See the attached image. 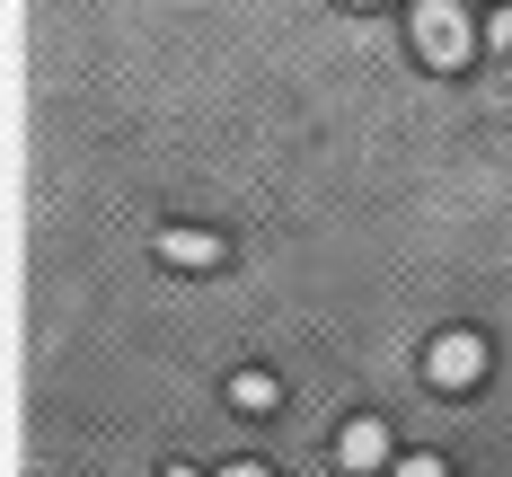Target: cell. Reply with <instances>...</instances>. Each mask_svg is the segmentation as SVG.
<instances>
[{"label":"cell","mask_w":512,"mask_h":477,"mask_svg":"<svg viewBox=\"0 0 512 477\" xmlns=\"http://www.w3.org/2000/svg\"><path fill=\"white\" fill-rule=\"evenodd\" d=\"M221 257H230V239L204 230V221H168V230H159V265H168V274H212Z\"/></svg>","instance_id":"cell-4"},{"label":"cell","mask_w":512,"mask_h":477,"mask_svg":"<svg viewBox=\"0 0 512 477\" xmlns=\"http://www.w3.org/2000/svg\"><path fill=\"white\" fill-rule=\"evenodd\" d=\"M424 380H433L442 398L486 389V336H477V327H442V336L424 345Z\"/></svg>","instance_id":"cell-2"},{"label":"cell","mask_w":512,"mask_h":477,"mask_svg":"<svg viewBox=\"0 0 512 477\" xmlns=\"http://www.w3.org/2000/svg\"><path fill=\"white\" fill-rule=\"evenodd\" d=\"M389 477H451V460H442V451H407Z\"/></svg>","instance_id":"cell-6"},{"label":"cell","mask_w":512,"mask_h":477,"mask_svg":"<svg viewBox=\"0 0 512 477\" xmlns=\"http://www.w3.org/2000/svg\"><path fill=\"white\" fill-rule=\"evenodd\" d=\"M407 36H415V53H424L433 71H468L477 45H486V27H477L468 0H415V9H407Z\"/></svg>","instance_id":"cell-1"},{"label":"cell","mask_w":512,"mask_h":477,"mask_svg":"<svg viewBox=\"0 0 512 477\" xmlns=\"http://www.w3.org/2000/svg\"><path fill=\"white\" fill-rule=\"evenodd\" d=\"M221 477H274V469H265V460H230Z\"/></svg>","instance_id":"cell-8"},{"label":"cell","mask_w":512,"mask_h":477,"mask_svg":"<svg viewBox=\"0 0 512 477\" xmlns=\"http://www.w3.org/2000/svg\"><path fill=\"white\" fill-rule=\"evenodd\" d=\"M486 45H504V53H512V9H495V18H486Z\"/></svg>","instance_id":"cell-7"},{"label":"cell","mask_w":512,"mask_h":477,"mask_svg":"<svg viewBox=\"0 0 512 477\" xmlns=\"http://www.w3.org/2000/svg\"><path fill=\"white\" fill-rule=\"evenodd\" d=\"M345 9H389V0H345Z\"/></svg>","instance_id":"cell-10"},{"label":"cell","mask_w":512,"mask_h":477,"mask_svg":"<svg viewBox=\"0 0 512 477\" xmlns=\"http://www.w3.org/2000/svg\"><path fill=\"white\" fill-rule=\"evenodd\" d=\"M159 477H204V469H186V460H168V469H159Z\"/></svg>","instance_id":"cell-9"},{"label":"cell","mask_w":512,"mask_h":477,"mask_svg":"<svg viewBox=\"0 0 512 477\" xmlns=\"http://www.w3.org/2000/svg\"><path fill=\"white\" fill-rule=\"evenodd\" d=\"M230 407H239V416H274V407H283V380L256 371V363H239L230 371Z\"/></svg>","instance_id":"cell-5"},{"label":"cell","mask_w":512,"mask_h":477,"mask_svg":"<svg viewBox=\"0 0 512 477\" xmlns=\"http://www.w3.org/2000/svg\"><path fill=\"white\" fill-rule=\"evenodd\" d=\"M398 460H407V451H398V433H389L380 416H345L336 424V469L345 477H389Z\"/></svg>","instance_id":"cell-3"}]
</instances>
